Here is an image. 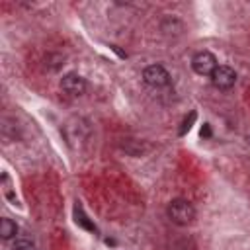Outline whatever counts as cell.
Instances as JSON below:
<instances>
[{"label":"cell","mask_w":250,"mask_h":250,"mask_svg":"<svg viewBox=\"0 0 250 250\" xmlns=\"http://www.w3.org/2000/svg\"><path fill=\"white\" fill-rule=\"evenodd\" d=\"M191 66H193V70H195L199 76H211L219 64H217V57H215L213 53H209V51H199V53L193 55Z\"/></svg>","instance_id":"cell-2"},{"label":"cell","mask_w":250,"mask_h":250,"mask_svg":"<svg viewBox=\"0 0 250 250\" xmlns=\"http://www.w3.org/2000/svg\"><path fill=\"white\" fill-rule=\"evenodd\" d=\"M168 217L176 223V225H189L193 219H195V209L189 201L186 199H172L170 205H168Z\"/></svg>","instance_id":"cell-1"},{"label":"cell","mask_w":250,"mask_h":250,"mask_svg":"<svg viewBox=\"0 0 250 250\" xmlns=\"http://www.w3.org/2000/svg\"><path fill=\"white\" fill-rule=\"evenodd\" d=\"M211 82L215 88L219 90H230L236 82V72L230 68V66H225V64H219L215 68V72L211 74Z\"/></svg>","instance_id":"cell-4"},{"label":"cell","mask_w":250,"mask_h":250,"mask_svg":"<svg viewBox=\"0 0 250 250\" xmlns=\"http://www.w3.org/2000/svg\"><path fill=\"white\" fill-rule=\"evenodd\" d=\"M201 137H211V129H209V125H207V123L201 127Z\"/></svg>","instance_id":"cell-8"},{"label":"cell","mask_w":250,"mask_h":250,"mask_svg":"<svg viewBox=\"0 0 250 250\" xmlns=\"http://www.w3.org/2000/svg\"><path fill=\"white\" fill-rule=\"evenodd\" d=\"M143 80L148 84V86H154V88H162L166 84H170V72L162 66V64H150L143 70Z\"/></svg>","instance_id":"cell-3"},{"label":"cell","mask_w":250,"mask_h":250,"mask_svg":"<svg viewBox=\"0 0 250 250\" xmlns=\"http://www.w3.org/2000/svg\"><path fill=\"white\" fill-rule=\"evenodd\" d=\"M16 234H18V225H16L12 219L4 217V219L0 221V236H2L4 240H10V238H14Z\"/></svg>","instance_id":"cell-6"},{"label":"cell","mask_w":250,"mask_h":250,"mask_svg":"<svg viewBox=\"0 0 250 250\" xmlns=\"http://www.w3.org/2000/svg\"><path fill=\"white\" fill-rule=\"evenodd\" d=\"M61 88H62L66 94H70V96H80V94H84V90H86V80H84L80 74H76V72H68V74L62 76Z\"/></svg>","instance_id":"cell-5"},{"label":"cell","mask_w":250,"mask_h":250,"mask_svg":"<svg viewBox=\"0 0 250 250\" xmlns=\"http://www.w3.org/2000/svg\"><path fill=\"white\" fill-rule=\"evenodd\" d=\"M12 250H35V244L29 238H16Z\"/></svg>","instance_id":"cell-7"}]
</instances>
